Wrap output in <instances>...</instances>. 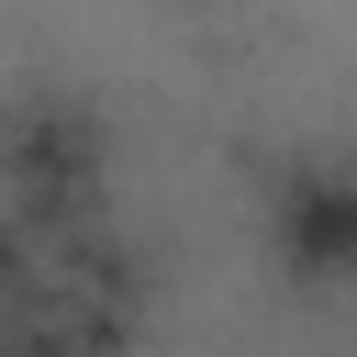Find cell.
I'll return each mask as SVG.
<instances>
[{
  "mask_svg": "<svg viewBox=\"0 0 357 357\" xmlns=\"http://www.w3.org/2000/svg\"><path fill=\"white\" fill-rule=\"evenodd\" d=\"M279 245L301 268H357V156H312L279 178Z\"/></svg>",
  "mask_w": 357,
  "mask_h": 357,
  "instance_id": "obj_1",
  "label": "cell"
}]
</instances>
